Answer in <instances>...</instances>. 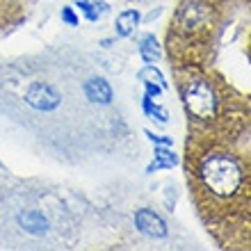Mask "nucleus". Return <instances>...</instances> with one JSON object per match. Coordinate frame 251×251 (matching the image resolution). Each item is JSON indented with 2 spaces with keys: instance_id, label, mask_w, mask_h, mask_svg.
I'll use <instances>...</instances> for the list:
<instances>
[{
  "instance_id": "obj_1",
  "label": "nucleus",
  "mask_w": 251,
  "mask_h": 251,
  "mask_svg": "<svg viewBox=\"0 0 251 251\" xmlns=\"http://www.w3.org/2000/svg\"><path fill=\"white\" fill-rule=\"evenodd\" d=\"M185 176L217 245L249 249V103L226 107L212 124H187Z\"/></svg>"
},
{
  "instance_id": "obj_2",
  "label": "nucleus",
  "mask_w": 251,
  "mask_h": 251,
  "mask_svg": "<svg viewBox=\"0 0 251 251\" xmlns=\"http://www.w3.org/2000/svg\"><path fill=\"white\" fill-rule=\"evenodd\" d=\"M174 73V87L180 96V105L185 110L187 124L205 126L222 117L226 107L249 103V96L235 94L226 89L212 78L210 73L192 66H176Z\"/></svg>"
},
{
  "instance_id": "obj_3",
  "label": "nucleus",
  "mask_w": 251,
  "mask_h": 251,
  "mask_svg": "<svg viewBox=\"0 0 251 251\" xmlns=\"http://www.w3.org/2000/svg\"><path fill=\"white\" fill-rule=\"evenodd\" d=\"M25 103L39 112H55L62 105V94L50 82H30L25 89Z\"/></svg>"
},
{
  "instance_id": "obj_4",
  "label": "nucleus",
  "mask_w": 251,
  "mask_h": 251,
  "mask_svg": "<svg viewBox=\"0 0 251 251\" xmlns=\"http://www.w3.org/2000/svg\"><path fill=\"white\" fill-rule=\"evenodd\" d=\"M135 228L142 235L153 238V240H162L169 235V228H167L165 219L160 217L155 210H151V208H137L135 210Z\"/></svg>"
},
{
  "instance_id": "obj_5",
  "label": "nucleus",
  "mask_w": 251,
  "mask_h": 251,
  "mask_svg": "<svg viewBox=\"0 0 251 251\" xmlns=\"http://www.w3.org/2000/svg\"><path fill=\"white\" fill-rule=\"evenodd\" d=\"M82 94H85V99L94 105H110L114 99L112 94V87L107 85L105 78H89L85 80V85H82Z\"/></svg>"
},
{
  "instance_id": "obj_6",
  "label": "nucleus",
  "mask_w": 251,
  "mask_h": 251,
  "mask_svg": "<svg viewBox=\"0 0 251 251\" xmlns=\"http://www.w3.org/2000/svg\"><path fill=\"white\" fill-rule=\"evenodd\" d=\"M142 25V14H139L137 7H128L124 12L117 14V21H114V34L119 39H128L135 34V30Z\"/></svg>"
},
{
  "instance_id": "obj_7",
  "label": "nucleus",
  "mask_w": 251,
  "mask_h": 251,
  "mask_svg": "<svg viewBox=\"0 0 251 251\" xmlns=\"http://www.w3.org/2000/svg\"><path fill=\"white\" fill-rule=\"evenodd\" d=\"M19 224L23 226V231L30 233V235H46L48 228H50V222H48V217H44V212L34 210V208H30V210H21L19 212Z\"/></svg>"
},
{
  "instance_id": "obj_8",
  "label": "nucleus",
  "mask_w": 251,
  "mask_h": 251,
  "mask_svg": "<svg viewBox=\"0 0 251 251\" xmlns=\"http://www.w3.org/2000/svg\"><path fill=\"white\" fill-rule=\"evenodd\" d=\"M137 53H139V57H142L144 64H158V62H162V55H165L162 53V46L158 44V39H155L153 32H144L139 37Z\"/></svg>"
},
{
  "instance_id": "obj_9",
  "label": "nucleus",
  "mask_w": 251,
  "mask_h": 251,
  "mask_svg": "<svg viewBox=\"0 0 251 251\" xmlns=\"http://www.w3.org/2000/svg\"><path fill=\"white\" fill-rule=\"evenodd\" d=\"M178 162H180V158L172 151V146L155 144L153 146V162L146 167V174L160 172V169H172V167H176Z\"/></svg>"
},
{
  "instance_id": "obj_10",
  "label": "nucleus",
  "mask_w": 251,
  "mask_h": 251,
  "mask_svg": "<svg viewBox=\"0 0 251 251\" xmlns=\"http://www.w3.org/2000/svg\"><path fill=\"white\" fill-rule=\"evenodd\" d=\"M73 7L89 23H99L105 14H110V2H105V0H73Z\"/></svg>"
},
{
  "instance_id": "obj_11",
  "label": "nucleus",
  "mask_w": 251,
  "mask_h": 251,
  "mask_svg": "<svg viewBox=\"0 0 251 251\" xmlns=\"http://www.w3.org/2000/svg\"><path fill=\"white\" fill-rule=\"evenodd\" d=\"M142 112H144L149 119H155L160 126H165L167 121H169V112H167L162 105H158L153 96H146V94L142 96Z\"/></svg>"
},
{
  "instance_id": "obj_12",
  "label": "nucleus",
  "mask_w": 251,
  "mask_h": 251,
  "mask_svg": "<svg viewBox=\"0 0 251 251\" xmlns=\"http://www.w3.org/2000/svg\"><path fill=\"white\" fill-rule=\"evenodd\" d=\"M137 78L139 80H151V82H155V85H160L162 89H169V82H167V78H165V73L158 69V64H146L142 71L137 73Z\"/></svg>"
},
{
  "instance_id": "obj_13",
  "label": "nucleus",
  "mask_w": 251,
  "mask_h": 251,
  "mask_svg": "<svg viewBox=\"0 0 251 251\" xmlns=\"http://www.w3.org/2000/svg\"><path fill=\"white\" fill-rule=\"evenodd\" d=\"M60 19H62V23L64 25H69V27H78L80 25V16L75 14V7L73 5H64L60 9Z\"/></svg>"
},
{
  "instance_id": "obj_14",
  "label": "nucleus",
  "mask_w": 251,
  "mask_h": 251,
  "mask_svg": "<svg viewBox=\"0 0 251 251\" xmlns=\"http://www.w3.org/2000/svg\"><path fill=\"white\" fill-rule=\"evenodd\" d=\"M144 135H146V139H149L153 146H155V144L174 146V139L169 137V135H158V132H151V130H144Z\"/></svg>"
},
{
  "instance_id": "obj_15",
  "label": "nucleus",
  "mask_w": 251,
  "mask_h": 251,
  "mask_svg": "<svg viewBox=\"0 0 251 251\" xmlns=\"http://www.w3.org/2000/svg\"><path fill=\"white\" fill-rule=\"evenodd\" d=\"M144 82V94L146 96H153V99H158L160 94H165V89L160 85H155V82H151V80H142Z\"/></svg>"
},
{
  "instance_id": "obj_16",
  "label": "nucleus",
  "mask_w": 251,
  "mask_h": 251,
  "mask_svg": "<svg viewBox=\"0 0 251 251\" xmlns=\"http://www.w3.org/2000/svg\"><path fill=\"white\" fill-rule=\"evenodd\" d=\"M162 14V7H158V9H151V12L146 14V16H142V23H151V21H155Z\"/></svg>"
},
{
  "instance_id": "obj_17",
  "label": "nucleus",
  "mask_w": 251,
  "mask_h": 251,
  "mask_svg": "<svg viewBox=\"0 0 251 251\" xmlns=\"http://www.w3.org/2000/svg\"><path fill=\"white\" fill-rule=\"evenodd\" d=\"M112 44H114L112 39H100V46H105V48H110V46H112Z\"/></svg>"
}]
</instances>
